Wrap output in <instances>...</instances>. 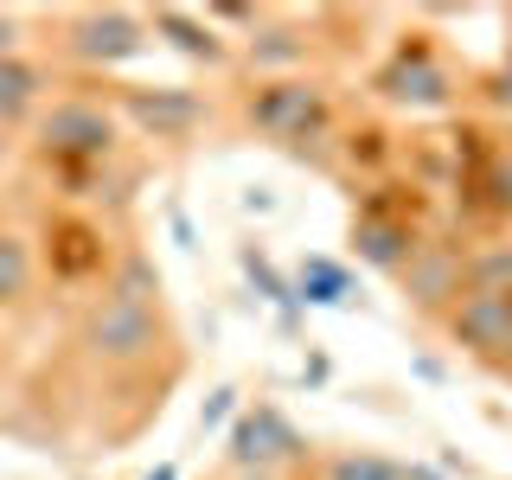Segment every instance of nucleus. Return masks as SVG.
<instances>
[{"label":"nucleus","mask_w":512,"mask_h":480,"mask_svg":"<svg viewBox=\"0 0 512 480\" xmlns=\"http://www.w3.org/2000/svg\"><path fill=\"white\" fill-rule=\"evenodd\" d=\"M122 116L116 103L103 96V84H77L52 96L32 122V154L71 186V199H103L109 167L122 160Z\"/></svg>","instance_id":"1"},{"label":"nucleus","mask_w":512,"mask_h":480,"mask_svg":"<svg viewBox=\"0 0 512 480\" xmlns=\"http://www.w3.org/2000/svg\"><path fill=\"white\" fill-rule=\"evenodd\" d=\"M237 122H244L256 141H269V148H282L295 160H314L320 173H333V141H340V128H346L340 96L314 71L237 90Z\"/></svg>","instance_id":"2"},{"label":"nucleus","mask_w":512,"mask_h":480,"mask_svg":"<svg viewBox=\"0 0 512 480\" xmlns=\"http://www.w3.org/2000/svg\"><path fill=\"white\" fill-rule=\"evenodd\" d=\"M71 346H77L84 365H96V372H109V378H141V372H154V359L180 365L167 308L122 301V295H90L84 314H77Z\"/></svg>","instance_id":"3"},{"label":"nucleus","mask_w":512,"mask_h":480,"mask_svg":"<svg viewBox=\"0 0 512 480\" xmlns=\"http://www.w3.org/2000/svg\"><path fill=\"white\" fill-rule=\"evenodd\" d=\"M429 192L410 186V180H378V186H359V205H352V224H346V244L359 263H372L378 276H404V263L429 244Z\"/></svg>","instance_id":"4"},{"label":"nucleus","mask_w":512,"mask_h":480,"mask_svg":"<svg viewBox=\"0 0 512 480\" xmlns=\"http://www.w3.org/2000/svg\"><path fill=\"white\" fill-rule=\"evenodd\" d=\"M372 96L384 109H404V116H448V109H461L468 84H461V71L436 45V32H404V39L378 58Z\"/></svg>","instance_id":"5"},{"label":"nucleus","mask_w":512,"mask_h":480,"mask_svg":"<svg viewBox=\"0 0 512 480\" xmlns=\"http://www.w3.org/2000/svg\"><path fill=\"white\" fill-rule=\"evenodd\" d=\"M148 45L154 39H148V13L141 7H71V13H58V58L71 71L96 77V84H109V71L135 64Z\"/></svg>","instance_id":"6"},{"label":"nucleus","mask_w":512,"mask_h":480,"mask_svg":"<svg viewBox=\"0 0 512 480\" xmlns=\"http://www.w3.org/2000/svg\"><path fill=\"white\" fill-rule=\"evenodd\" d=\"M308 461H314V442L269 397L244 404L224 429V474H308Z\"/></svg>","instance_id":"7"},{"label":"nucleus","mask_w":512,"mask_h":480,"mask_svg":"<svg viewBox=\"0 0 512 480\" xmlns=\"http://www.w3.org/2000/svg\"><path fill=\"white\" fill-rule=\"evenodd\" d=\"M103 96L141 141H192L199 128H212V96L192 84H103Z\"/></svg>","instance_id":"8"},{"label":"nucleus","mask_w":512,"mask_h":480,"mask_svg":"<svg viewBox=\"0 0 512 480\" xmlns=\"http://www.w3.org/2000/svg\"><path fill=\"white\" fill-rule=\"evenodd\" d=\"M116 256L122 250L109 244L103 218H90V212H52L39 231V269L58 288H103Z\"/></svg>","instance_id":"9"},{"label":"nucleus","mask_w":512,"mask_h":480,"mask_svg":"<svg viewBox=\"0 0 512 480\" xmlns=\"http://www.w3.org/2000/svg\"><path fill=\"white\" fill-rule=\"evenodd\" d=\"M397 288H404V308H410V314H423V320H436V327H442V314L455 308L461 295H468V237L436 231V237H429V244L404 263Z\"/></svg>","instance_id":"10"},{"label":"nucleus","mask_w":512,"mask_h":480,"mask_svg":"<svg viewBox=\"0 0 512 480\" xmlns=\"http://www.w3.org/2000/svg\"><path fill=\"white\" fill-rule=\"evenodd\" d=\"M320 58V32L308 13H269L263 26L237 45V77H256V84H276V77H308V64Z\"/></svg>","instance_id":"11"},{"label":"nucleus","mask_w":512,"mask_h":480,"mask_svg":"<svg viewBox=\"0 0 512 480\" xmlns=\"http://www.w3.org/2000/svg\"><path fill=\"white\" fill-rule=\"evenodd\" d=\"M442 340L455 352H468L487 372H506V346H512V295H461L442 314Z\"/></svg>","instance_id":"12"},{"label":"nucleus","mask_w":512,"mask_h":480,"mask_svg":"<svg viewBox=\"0 0 512 480\" xmlns=\"http://www.w3.org/2000/svg\"><path fill=\"white\" fill-rule=\"evenodd\" d=\"M148 39H160L167 52H180L186 64H205L212 77L237 64V45L224 39V32L205 20V13H192V7H154V13H148Z\"/></svg>","instance_id":"13"},{"label":"nucleus","mask_w":512,"mask_h":480,"mask_svg":"<svg viewBox=\"0 0 512 480\" xmlns=\"http://www.w3.org/2000/svg\"><path fill=\"white\" fill-rule=\"evenodd\" d=\"M52 103V64L39 58H0V128H32L39 109Z\"/></svg>","instance_id":"14"},{"label":"nucleus","mask_w":512,"mask_h":480,"mask_svg":"<svg viewBox=\"0 0 512 480\" xmlns=\"http://www.w3.org/2000/svg\"><path fill=\"white\" fill-rule=\"evenodd\" d=\"M39 288V237L20 224H0V314H20Z\"/></svg>","instance_id":"15"},{"label":"nucleus","mask_w":512,"mask_h":480,"mask_svg":"<svg viewBox=\"0 0 512 480\" xmlns=\"http://www.w3.org/2000/svg\"><path fill=\"white\" fill-rule=\"evenodd\" d=\"M308 480H404V461L384 448H314Z\"/></svg>","instance_id":"16"},{"label":"nucleus","mask_w":512,"mask_h":480,"mask_svg":"<svg viewBox=\"0 0 512 480\" xmlns=\"http://www.w3.org/2000/svg\"><path fill=\"white\" fill-rule=\"evenodd\" d=\"M480 199V231H512V141H500L487 160V173H480L474 186Z\"/></svg>","instance_id":"17"},{"label":"nucleus","mask_w":512,"mask_h":480,"mask_svg":"<svg viewBox=\"0 0 512 480\" xmlns=\"http://www.w3.org/2000/svg\"><path fill=\"white\" fill-rule=\"evenodd\" d=\"M103 295H122V301H148V308H160V269H154V256L128 244V250L116 256V269H109Z\"/></svg>","instance_id":"18"},{"label":"nucleus","mask_w":512,"mask_h":480,"mask_svg":"<svg viewBox=\"0 0 512 480\" xmlns=\"http://www.w3.org/2000/svg\"><path fill=\"white\" fill-rule=\"evenodd\" d=\"M352 295V276L340 263H327V256H308L301 263V282H295V301H314V308H346Z\"/></svg>","instance_id":"19"},{"label":"nucleus","mask_w":512,"mask_h":480,"mask_svg":"<svg viewBox=\"0 0 512 480\" xmlns=\"http://www.w3.org/2000/svg\"><path fill=\"white\" fill-rule=\"evenodd\" d=\"M237 263H244V276H250L256 288H263V295L276 301V308H295V282H288V276H282V269L269 263V256L256 250V244H244V250H237Z\"/></svg>","instance_id":"20"},{"label":"nucleus","mask_w":512,"mask_h":480,"mask_svg":"<svg viewBox=\"0 0 512 480\" xmlns=\"http://www.w3.org/2000/svg\"><path fill=\"white\" fill-rule=\"evenodd\" d=\"M474 96H480V109H487V116H512V45L500 52V64H493V71H480L474 77Z\"/></svg>","instance_id":"21"},{"label":"nucleus","mask_w":512,"mask_h":480,"mask_svg":"<svg viewBox=\"0 0 512 480\" xmlns=\"http://www.w3.org/2000/svg\"><path fill=\"white\" fill-rule=\"evenodd\" d=\"M26 26H32V13L0 7V58H26Z\"/></svg>","instance_id":"22"},{"label":"nucleus","mask_w":512,"mask_h":480,"mask_svg":"<svg viewBox=\"0 0 512 480\" xmlns=\"http://www.w3.org/2000/svg\"><path fill=\"white\" fill-rule=\"evenodd\" d=\"M237 410H244L237 384H218V391L205 397V410H199V429H224V416H237Z\"/></svg>","instance_id":"23"},{"label":"nucleus","mask_w":512,"mask_h":480,"mask_svg":"<svg viewBox=\"0 0 512 480\" xmlns=\"http://www.w3.org/2000/svg\"><path fill=\"white\" fill-rule=\"evenodd\" d=\"M13 148H20V141H13V128H0V173H7V160H13Z\"/></svg>","instance_id":"24"},{"label":"nucleus","mask_w":512,"mask_h":480,"mask_svg":"<svg viewBox=\"0 0 512 480\" xmlns=\"http://www.w3.org/2000/svg\"><path fill=\"white\" fill-rule=\"evenodd\" d=\"M404 480H442L436 468H423V461H404Z\"/></svg>","instance_id":"25"},{"label":"nucleus","mask_w":512,"mask_h":480,"mask_svg":"<svg viewBox=\"0 0 512 480\" xmlns=\"http://www.w3.org/2000/svg\"><path fill=\"white\" fill-rule=\"evenodd\" d=\"M148 480H180V468H173V461H160V468H154Z\"/></svg>","instance_id":"26"},{"label":"nucleus","mask_w":512,"mask_h":480,"mask_svg":"<svg viewBox=\"0 0 512 480\" xmlns=\"http://www.w3.org/2000/svg\"><path fill=\"white\" fill-rule=\"evenodd\" d=\"M224 480H288V474H224Z\"/></svg>","instance_id":"27"},{"label":"nucleus","mask_w":512,"mask_h":480,"mask_svg":"<svg viewBox=\"0 0 512 480\" xmlns=\"http://www.w3.org/2000/svg\"><path fill=\"white\" fill-rule=\"evenodd\" d=\"M500 378H512V346H506V372H500Z\"/></svg>","instance_id":"28"}]
</instances>
